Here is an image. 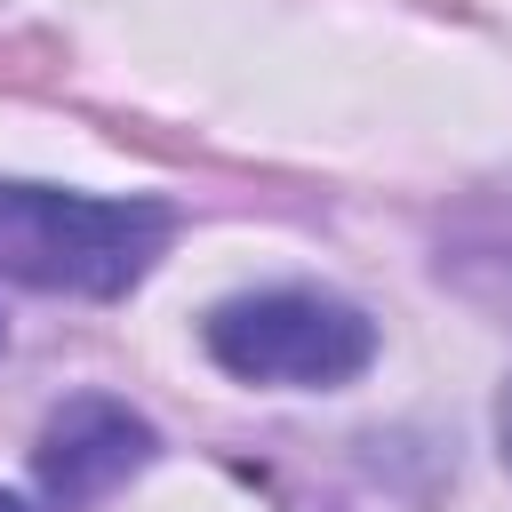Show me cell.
I'll return each mask as SVG.
<instances>
[{
    "mask_svg": "<svg viewBox=\"0 0 512 512\" xmlns=\"http://www.w3.org/2000/svg\"><path fill=\"white\" fill-rule=\"evenodd\" d=\"M176 240V208L136 192H64V184H0V272L48 296H128Z\"/></svg>",
    "mask_w": 512,
    "mask_h": 512,
    "instance_id": "obj_1",
    "label": "cell"
},
{
    "mask_svg": "<svg viewBox=\"0 0 512 512\" xmlns=\"http://www.w3.org/2000/svg\"><path fill=\"white\" fill-rule=\"evenodd\" d=\"M208 360L240 384H288V392H328L352 384L376 360V320L328 288H256L208 312L200 328Z\"/></svg>",
    "mask_w": 512,
    "mask_h": 512,
    "instance_id": "obj_2",
    "label": "cell"
},
{
    "mask_svg": "<svg viewBox=\"0 0 512 512\" xmlns=\"http://www.w3.org/2000/svg\"><path fill=\"white\" fill-rule=\"evenodd\" d=\"M152 456H160V432H152L128 400L80 392V400H64V408L40 424L32 480H40V504H48V512H96V504H104L112 488H128Z\"/></svg>",
    "mask_w": 512,
    "mask_h": 512,
    "instance_id": "obj_3",
    "label": "cell"
},
{
    "mask_svg": "<svg viewBox=\"0 0 512 512\" xmlns=\"http://www.w3.org/2000/svg\"><path fill=\"white\" fill-rule=\"evenodd\" d=\"M496 448H504V464H512V384L496 392Z\"/></svg>",
    "mask_w": 512,
    "mask_h": 512,
    "instance_id": "obj_4",
    "label": "cell"
},
{
    "mask_svg": "<svg viewBox=\"0 0 512 512\" xmlns=\"http://www.w3.org/2000/svg\"><path fill=\"white\" fill-rule=\"evenodd\" d=\"M0 512H32V504H16V496H8V488H0Z\"/></svg>",
    "mask_w": 512,
    "mask_h": 512,
    "instance_id": "obj_5",
    "label": "cell"
}]
</instances>
